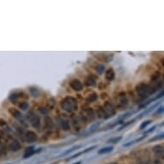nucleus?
<instances>
[{
    "mask_svg": "<svg viewBox=\"0 0 164 164\" xmlns=\"http://www.w3.org/2000/svg\"><path fill=\"white\" fill-rule=\"evenodd\" d=\"M27 118L28 121L30 122L31 126H33L34 128L39 129V128L40 127V125H41L40 118L38 115L36 114L34 111H29V112L27 113Z\"/></svg>",
    "mask_w": 164,
    "mask_h": 164,
    "instance_id": "nucleus-4",
    "label": "nucleus"
},
{
    "mask_svg": "<svg viewBox=\"0 0 164 164\" xmlns=\"http://www.w3.org/2000/svg\"><path fill=\"white\" fill-rule=\"evenodd\" d=\"M108 164H117V163H115V162H112V163H111V162H110V163H108Z\"/></svg>",
    "mask_w": 164,
    "mask_h": 164,
    "instance_id": "nucleus-42",
    "label": "nucleus"
},
{
    "mask_svg": "<svg viewBox=\"0 0 164 164\" xmlns=\"http://www.w3.org/2000/svg\"><path fill=\"white\" fill-rule=\"evenodd\" d=\"M59 125L60 126L61 129L63 131H68L71 130V125H70V121L66 119H63V118H58L57 119Z\"/></svg>",
    "mask_w": 164,
    "mask_h": 164,
    "instance_id": "nucleus-11",
    "label": "nucleus"
},
{
    "mask_svg": "<svg viewBox=\"0 0 164 164\" xmlns=\"http://www.w3.org/2000/svg\"><path fill=\"white\" fill-rule=\"evenodd\" d=\"M152 123V121H150V120H148V121H144L143 122L141 123V125L139 126V130L140 131H142L143 129H145L146 127H147L150 124H151Z\"/></svg>",
    "mask_w": 164,
    "mask_h": 164,
    "instance_id": "nucleus-31",
    "label": "nucleus"
},
{
    "mask_svg": "<svg viewBox=\"0 0 164 164\" xmlns=\"http://www.w3.org/2000/svg\"><path fill=\"white\" fill-rule=\"evenodd\" d=\"M40 113H42L43 114H46L47 113V109L45 108H40Z\"/></svg>",
    "mask_w": 164,
    "mask_h": 164,
    "instance_id": "nucleus-38",
    "label": "nucleus"
},
{
    "mask_svg": "<svg viewBox=\"0 0 164 164\" xmlns=\"http://www.w3.org/2000/svg\"><path fill=\"white\" fill-rule=\"evenodd\" d=\"M18 107L22 111H26L29 108V104L27 103V101H22L21 103L18 104Z\"/></svg>",
    "mask_w": 164,
    "mask_h": 164,
    "instance_id": "nucleus-30",
    "label": "nucleus"
},
{
    "mask_svg": "<svg viewBox=\"0 0 164 164\" xmlns=\"http://www.w3.org/2000/svg\"><path fill=\"white\" fill-rule=\"evenodd\" d=\"M60 107L62 109L67 113H73L78 108V103L76 98L72 96H66L62 100Z\"/></svg>",
    "mask_w": 164,
    "mask_h": 164,
    "instance_id": "nucleus-2",
    "label": "nucleus"
},
{
    "mask_svg": "<svg viewBox=\"0 0 164 164\" xmlns=\"http://www.w3.org/2000/svg\"><path fill=\"white\" fill-rule=\"evenodd\" d=\"M23 92L22 91H15L13 93H11L9 95V101H11V103H17V101L19 100L20 97H22Z\"/></svg>",
    "mask_w": 164,
    "mask_h": 164,
    "instance_id": "nucleus-13",
    "label": "nucleus"
},
{
    "mask_svg": "<svg viewBox=\"0 0 164 164\" xmlns=\"http://www.w3.org/2000/svg\"><path fill=\"white\" fill-rule=\"evenodd\" d=\"M164 137V134L163 133H161V134H158V135H156L155 137L150 138L148 143H151V142H155V141H159V140H162V138Z\"/></svg>",
    "mask_w": 164,
    "mask_h": 164,
    "instance_id": "nucleus-29",
    "label": "nucleus"
},
{
    "mask_svg": "<svg viewBox=\"0 0 164 164\" xmlns=\"http://www.w3.org/2000/svg\"><path fill=\"white\" fill-rule=\"evenodd\" d=\"M103 109L105 111V114L107 116V119H109L111 117L114 116L116 114V109L114 107V105L111 103L110 101H106L103 105Z\"/></svg>",
    "mask_w": 164,
    "mask_h": 164,
    "instance_id": "nucleus-6",
    "label": "nucleus"
},
{
    "mask_svg": "<svg viewBox=\"0 0 164 164\" xmlns=\"http://www.w3.org/2000/svg\"><path fill=\"white\" fill-rule=\"evenodd\" d=\"M128 106V99L125 92H121L118 95V108L120 109H125Z\"/></svg>",
    "mask_w": 164,
    "mask_h": 164,
    "instance_id": "nucleus-7",
    "label": "nucleus"
},
{
    "mask_svg": "<svg viewBox=\"0 0 164 164\" xmlns=\"http://www.w3.org/2000/svg\"><path fill=\"white\" fill-rule=\"evenodd\" d=\"M0 156H1V153H0Z\"/></svg>",
    "mask_w": 164,
    "mask_h": 164,
    "instance_id": "nucleus-43",
    "label": "nucleus"
},
{
    "mask_svg": "<svg viewBox=\"0 0 164 164\" xmlns=\"http://www.w3.org/2000/svg\"><path fill=\"white\" fill-rule=\"evenodd\" d=\"M156 126H153L152 127H150L149 130L145 131V133H151V132H153V131L156 130Z\"/></svg>",
    "mask_w": 164,
    "mask_h": 164,
    "instance_id": "nucleus-37",
    "label": "nucleus"
},
{
    "mask_svg": "<svg viewBox=\"0 0 164 164\" xmlns=\"http://www.w3.org/2000/svg\"><path fill=\"white\" fill-rule=\"evenodd\" d=\"M114 150V146H107V147L101 148L98 150L99 155H104V154L111 153Z\"/></svg>",
    "mask_w": 164,
    "mask_h": 164,
    "instance_id": "nucleus-22",
    "label": "nucleus"
},
{
    "mask_svg": "<svg viewBox=\"0 0 164 164\" xmlns=\"http://www.w3.org/2000/svg\"><path fill=\"white\" fill-rule=\"evenodd\" d=\"M82 147V144H79V145H76V146H73V147L70 148L69 150H66V151H64L63 153L60 154L59 156L60 157V156H67V155H69V154L72 153L74 150H78V149H81Z\"/></svg>",
    "mask_w": 164,
    "mask_h": 164,
    "instance_id": "nucleus-19",
    "label": "nucleus"
},
{
    "mask_svg": "<svg viewBox=\"0 0 164 164\" xmlns=\"http://www.w3.org/2000/svg\"><path fill=\"white\" fill-rule=\"evenodd\" d=\"M97 116H98L100 119L107 120V116H106L105 111H104L102 107H99L98 108H97Z\"/></svg>",
    "mask_w": 164,
    "mask_h": 164,
    "instance_id": "nucleus-25",
    "label": "nucleus"
},
{
    "mask_svg": "<svg viewBox=\"0 0 164 164\" xmlns=\"http://www.w3.org/2000/svg\"><path fill=\"white\" fill-rule=\"evenodd\" d=\"M85 85L88 87H95L97 85V83H96V81L93 77L89 76L85 79Z\"/></svg>",
    "mask_w": 164,
    "mask_h": 164,
    "instance_id": "nucleus-18",
    "label": "nucleus"
},
{
    "mask_svg": "<svg viewBox=\"0 0 164 164\" xmlns=\"http://www.w3.org/2000/svg\"><path fill=\"white\" fill-rule=\"evenodd\" d=\"M8 148L9 150L12 151V152H17L22 149V144L20 143V142L14 138V137H11L10 139H8Z\"/></svg>",
    "mask_w": 164,
    "mask_h": 164,
    "instance_id": "nucleus-5",
    "label": "nucleus"
},
{
    "mask_svg": "<svg viewBox=\"0 0 164 164\" xmlns=\"http://www.w3.org/2000/svg\"><path fill=\"white\" fill-rule=\"evenodd\" d=\"M152 150H153V152L156 156L157 158H163V147H162V145L157 144V145L154 146Z\"/></svg>",
    "mask_w": 164,
    "mask_h": 164,
    "instance_id": "nucleus-14",
    "label": "nucleus"
},
{
    "mask_svg": "<svg viewBox=\"0 0 164 164\" xmlns=\"http://www.w3.org/2000/svg\"><path fill=\"white\" fill-rule=\"evenodd\" d=\"M136 121V119H134V120H131V121H128V122H126V123H125V124H123V126H121L119 129H118V131H121V130H123L124 128H126V127H127V126H129V125H131V124H132V123H134V121Z\"/></svg>",
    "mask_w": 164,
    "mask_h": 164,
    "instance_id": "nucleus-33",
    "label": "nucleus"
},
{
    "mask_svg": "<svg viewBox=\"0 0 164 164\" xmlns=\"http://www.w3.org/2000/svg\"><path fill=\"white\" fill-rule=\"evenodd\" d=\"M44 127H45V129L46 130H48V131H51L53 128V126H54V124H53V120L48 117V116H47L45 119H44Z\"/></svg>",
    "mask_w": 164,
    "mask_h": 164,
    "instance_id": "nucleus-15",
    "label": "nucleus"
},
{
    "mask_svg": "<svg viewBox=\"0 0 164 164\" xmlns=\"http://www.w3.org/2000/svg\"><path fill=\"white\" fill-rule=\"evenodd\" d=\"M115 77V72L114 71V69H112V68H109V69H108L106 72H105V78H106V80L107 81H108V82H111V81H113Z\"/></svg>",
    "mask_w": 164,
    "mask_h": 164,
    "instance_id": "nucleus-16",
    "label": "nucleus"
},
{
    "mask_svg": "<svg viewBox=\"0 0 164 164\" xmlns=\"http://www.w3.org/2000/svg\"><path fill=\"white\" fill-rule=\"evenodd\" d=\"M82 154H83V152H82V151H80V152H78V153L75 154V155H73V156H71V157H69V158L67 159V160H68V161H69V160H72V159L77 158V157H78V156H81V155H82Z\"/></svg>",
    "mask_w": 164,
    "mask_h": 164,
    "instance_id": "nucleus-36",
    "label": "nucleus"
},
{
    "mask_svg": "<svg viewBox=\"0 0 164 164\" xmlns=\"http://www.w3.org/2000/svg\"><path fill=\"white\" fill-rule=\"evenodd\" d=\"M159 78H160V72L156 71L153 76H152V77H151V82H157V81H159Z\"/></svg>",
    "mask_w": 164,
    "mask_h": 164,
    "instance_id": "nucleus-34",
    "label": "nucleus"
},
{
    "mask_svg": "<svg viewBox=\"0 0 164 164\" xmlns=\"http://www.w3.org/2000/svg\"><path fill=\"white\" fill-rule=\"evenodd\" d=\"M28 90H29L30 95L32 97H34V98H39L40 96V89H39L38 88L29 87Z\"/></svg>",
    "mask_w": 164,
    "mask_h": 164,
    "instance_id": "nucleus-17",
    "label": "nucleus"
},
{
    "mask_svg": "<svg viewBox=\"0 0 164 164\" xmlns=\"http://www.w3.org/2000/svg\"><path fill=\"white\" fill-rule=\"evenodd\" d=\"M70 86H71V88L73 90H75L77 92H80V91H82V89H83V84L78 79L71 80V82H70Z\"/></svg>",
    "mask_w": 164,
    "mask_h": 164,
    "instance_id": "nucleus-10",
    "label": "nucleus"
},
{
    "mask_svg": "<svg viewBox=\"0 0 164 164\" xmlns=\"http://www.w3.org/2000/svg\"><path fill=\"white\" fill-rule=\"evenodd\" d=\"M82 163V162L80 161V162H75V163H73V164H81Z\"/></svg>",
    "mask_w": 164,
    "mask_h": 164,
    "instance_id": "nucleus-41",
    "label": "nucleus"
},
{
    "mask_svg": "<svg viewBox=\"0 0 164 164\" xmlns=\"http://www.w3.org/2000/svg\"><path fill=\"white\" fill-rule=\"evenodd\" d=\"M0 127H1V130L3 131H5L7 132H11V128L8 126V123L4 120H0Z\"/></svg>",
    "mask_w": 164,
    "mask_h": 164,
    "instance_id": "nucleus-21",
    "label": "nucleus"
},
{
    "mask_svg": "<svg viewBox=\"0 0 164 164\" xmlns=\"http://www.w3.org/2000/svg\"><path fill=\"white\" fill-rule=\"evenodd\" d=\"M4 137H5V133H4V131L0 129V139H1V138H4Z\"/></svg>",
    "mask_w": 164,
    "mask_h": 164,
    "instance_id": "nucleus-40",
    "label": "nucleus"
},
{
    "mask_svg": "<svg viewBox=\"0 0 164 164\" xmlns=\"http://www.w3.org/2000/svg\"><path fill=\"white\" fill-rule=\"evenodd\" d=\"M82 121H92L95 119V113L92 108H87L84 109L82 112Z\"/></svg>",
    "mask_w": 164,
    "mask_h": 164,
    "instance_id": "nucleus-8",
    "label": "nucleus"
},
{
    "mask_svg": "<svg viewBox=\"0 0 164 164\" xmlns=\"http://www.w3.org/2000/svg\"><path fill=\"white\" fill-rule=\"evenodd\" d=\"M153 164H162V162H161V160H160V159L156 158V161L154 162Z\"/></svg>",
    "mask_w": 164,
    "mask_h": 164,
    "instance_id": "nucleus-39",
    "label": "nucleus"
},
{
    "mask_svg": "<svg viewBox=\"0 0 164 164\" xmlns=\"http://www.w3.org/2000/svg\"><path fill=\"white\" fill-rule=\"evenodd\" d=\"M100 125H101V122H97V123L93 124L92 126H90V128H89L88 133H93L95 131H97V129H99V127H100Z\"/></svg>",
    "mask_w": 164,
    "mask_h": 164,
    "instance_id": "nucleus-28",
    "label": "nucleus"
},
{
    "mask_svg": "<svg viewBox=\"0 0 164 164\" xmlns=\"http://www.w3.org/2000/svg\"><path fill=\"white\" fill-rule=\"evenodd\" d=\"M95 71L98 73L99 75H102L104 71H106V66L104 65H97L95 66Z\"/></svg>",
    "mask_w": 164,
    "mask_h": 164,
    "instance_id": "nucleus-26",
    "label": "nucleus"
},
{
    "mask_svg": "<svg viewBox=\"0 0 164 164\" xmlns=\"http://www.w3.org/2000/svg\"><path fill=\"white\" fill-rule=\"evenodd\" d=\"M146 137H147L146 135H143V136L138 137V138L135 139V140H132V141H130V142L126 143H124V144H123V147H129V146H131V145H133V144H134V143H136L141 142V141H143V139H144Z\"/></svg>",
    "mask_w": 164,
    "mask_h": 164,
    "instance_id": "nucleus-20",
    "label": "nucleus"
},
{
    "mask_svg": "<svg viewBox=\"0 0 164 164\" xmlns=\"http://www.w3.org/2000/svg\"><path fill=\"white\" fill-rule=\"evenodd\" d=\"M24 138H25V141L27 143H35L38 140V136L34 131H28L25 133Z\"/></svg>",
    "mask_w": 164,
    "mask_h": 164,
    "instance_id": "nucleus-9",
    "label": "nucleus"
},
{
    "mask_svg": "<svg viewBox=\"0 0 164 164\" xmlns=\"http://www.w3.org/2000/svg\"><path fill=\"white\" fill-rule=\"evenodd\" d=\"M8 112L10 113V114L15 119V120H17V121H19L22 125L25 126V127H27L28 125H27V121H26V119H25V117H24V115L22 114V112H20L19 110L17 109V108H10L9 109H8Z\"/></svg>",
    "mask_w": 164,
    "mask_h": 164,
    "instance_id": "nucleus-3",
    "label": "nucleus"
},
{
    "mask_svg": "<svg viewBox=\"0 0 164 164\" xmlns=\"http://www.w3.org/2000/svg\"><path fill=\"white\" fill-rule=\"evenodd\" d=\"M122 138H123V137H122V136L112 137V138L108 139V140L107 141V143H118L120 142V141H121V140H122Z\"/></svg>",
    "mask_w": 164,
    "mask_h": 164,
    "instance_id": "nucleus-27",
    "label": "nucleus"
},
{
    "mask_svg": "<svg viewBox=\"0 0 164 164\" xmlns=\"http://www.w3.org/2000/svg\"><path fill=\"white\" fill-rule=\"evenodd\" d=\"M163 106H160L158 108H157V110L155 112V116H158V115H161L162 114V113H163Z\"/></svg>",
    "mask_w": 164,
    "mask_h": 164,
    "instance_id": "nucleus-35",
    "label": "nucleus"
},
{
    "mask_svg": "<svg viewBox=\"0 0 164 164\" xmlns=\"http://www.w3.org/2000/svg\"><path fill=\"white\" fill-rule=\"evenodd\" d=\"M97 99H98V95H97V94L91 93L88 95L85 100H86V101L88 102V103H92V102H95Z\"/></svg>",
    "mask_w": 164,
    "mask_h": 164,
    "instance_id": "nucleus-23",
    "label": "nucleus"
},
{
    "mask_svg": "<svg viewBox=\"0 0 164 164\" xmlns=\"http://www.w3.org/2000/svg\"><path fill=\"white\" fill-rule=\"evenodd\" d=\"M158 105H159V103L154 104V105H153V106H152V107H150V108H147V109L145 110V111H143V113H141V114H139V116H137V119H141V118H143V116H145V115H146V114H149V113H150V112H151V111H153L154 108H156V107H157V106H158Z\"/></svg>",
    "mask_w": 164,
    "mask_h": 164,
    "instance_id": "nucleus-24",
    "label": "nucleus"
},
{
    "mask_svg": "<svg viewBox=\"0 0 164 164\" xmlns=\"http://www.w3.org/2000/svg\"><path fill=\"white\" fill-rule=\"evenodd\" d=\"M55 104H56V101H55V99L53 97H52V98H50L48 100V102H47V107L49 108L50 109H53V108H54Z\"/></svg>",
    "mask_w": 164,
    "mask_h": 164,
    "instance_id": "nucleus-32",
    "label": "nucleus"
},
{
    "mask_svg": "<svg viewBox=\"0 0 164 164\" xmlns=\"http://www.w3.org/2000/svg\"><path fill=\"white\" fill-rule=\"evenodd\" d=\"M41 150H42V149H41V148H40V149H38V150H36L34 146H30V147L27 148V149H26V150H25V152H24V155H23V158L24 159L29 158V157H31L32 156H34V154L40 152Z\"/></svg>",
    "mask_w": 164,
    "mask_h": 164,
    "instance_id": "nucleus-12",
    "label": "nucleus"
},
{
    "mask_svg": "<svg viewBox=\"0 0 164 164\" xmlns=\"http://www.w3.org/2000/svg\"><path fill=\"white\" fill-rule=\"evenodd\" d=\"M136 91L137 95L142 100L147 99L150 95H152L157 91V88L152 86V85H148L144 82H139L136 86Z\"/></svg>",
    "mask_w": 164,
    "mask_h": 164,
    "instance_id": "nucleus-1",
    "label": "nucleus"
}]
</instances>
